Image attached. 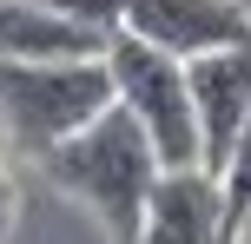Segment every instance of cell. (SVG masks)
I'll return each instance as SVG.
<instances>
[{"mask_svg":"<svg viewBox=\"0 0 251 244\" xmlns=\"http://www.w3.org/2000/svg\"><path fill=\"white\" fill-rule=\"evenodd\" d=\"M132 244H231L225 238L218 172H205V165H165Z\"/></svg>","mask_w":251,"mask_h":244,"instance_id":"6","label":"cell"},{"mask_svg":"<svg viewBox=\"0 0 251 244\" xmlns=\"http://www.w3.org/2000/svg\"><path fill=\"white\" fill-rule=\"evenodd\" d=\"M238 244H251V218H245V231H238Z\"/></svg>","mask_w":251,"mask_h":244,"instance_id":"10","label":"cell"},{"mask_svg":"<svg viewBox=\"0 0 251 244\" xmlns=\"http://www.w3.org/2000/svg\"><path fill=\"white\" fill-rule=\"evenodd\" d=\"M13 231V178H7V165H0V238Z\"/></svg>","mask_w":251,"mask_h":244,"instance_id":"9","label":"cell"},{"mask_svg":"<svg viewBox=\"0 0 251 244\" xmlns=\"http://www.w3.org/2000/svg\"><path fill=\"white\" fill-rule=\"evenodd\" d=\"M185 86H192V112H199L205 172H218L231 139H238V126H245V112H251V33L231 40V46L192 53L185 60Z\"/></svg>","mask_w":251,"mask_h":244,"instance_id":"4","label":"cell"},{"mask_svg":"<svg viewBox=\"0 0 251 244\" xmlns=\"http://www.w3.org/2000/svg\"><path fill=\"white\" fill-rule=\"evenodd\" d=\"M106 73H113V99L132 106V119L146 126V139L159 145L165 165H205L199 145V112H192V86H185V60L152 40L113 26L106 40Z\"/></svg>","mask_w":251,"mask_h":244,"instance_id":"3","label":"cell"},{"mask_svg":"<svg viewBox=\"0 0 251 244\" xmlns=\"http://www.w3.org/2000/svg\"><path fill=\"white\" fill-rule=\"evenodd\" d=\"M119 26L139 33V40H152V46H165V53H178V60H192V53L245 40L251 13L238 0H126Z\"/></svg>","mask_w":251,"mask_h":244,"instance_id":"5","label":"cell"},{"mask_svg":"<svg viewBox=\"0 0 251 244\" xmlns=\"http://www.w3.org/2000/svg\"><path fill=\"white\" fill-rule=\"evenodd\" d=\"M40 7L79 13V20H93V26H119V7H126V0H40Z\"/></svg>","mask_w":251,"mask_h":244,"instance_id":"8","label":"cell"},{"mask_svg":"<svg viewBox=\"0 0 251 244\" xmlns=\"http://www.w3.org/2000/svg\"><path fill=\"white\" fill-rule=\"evenodd\" d=\"M106 106H113L106 53L100 60H13V53H0V132L26 158H47Z\"/></svg>","mask_w":251,"mask_h":244,"instance_id":"2","label":"cell"},{"mask_svg":"<svg viewBox=\"0 0 251 244\" xmlns=\"http://www.w3.org/2000/svg\"><path fill=\"white\" fill-rule=\"evenodd\" d=\"M40 172H47L66 198H79L113 244H132L139 224H146V205H152V185H159L165 158H159V145L146 139V126L132 119V106L113 99L106 112H93L73 139L53 145V152L40 158Z\"/></svg>","mask_w":251,"mask_h":244,"instance_id":"1","label":"cell"},{"mask_svg":"<svg viewBox=\"0 0 251 244\" xmlns=\"http://www.w3.org/2000/svg\"><path fill=\"white\" fill-rule=\"evenodd\" d=\"M113 26H93L79 13L40 7V0H0V53L13 60H100Z\"/></svg>","mask_w":251,"mask_h":244,"instance_id":"7","label":"cell"}]
</instances>
